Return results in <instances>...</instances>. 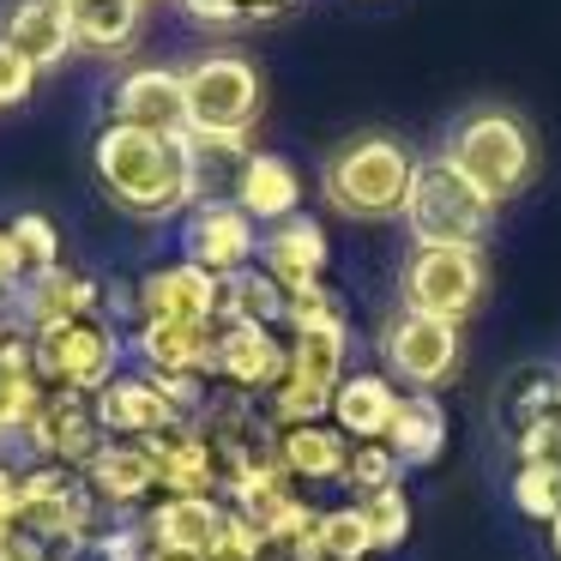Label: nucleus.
<instances>
[{"label": "nucleus", "instance_id": "49530a36", "mask_svg": "<svg viewBox=\"0 0 561 561\" xmlns=\"http://www.w3.org/2000/svg\"><path fill=\"white\" fill-rule=\"evenodd\" d=\"M146 561H206V556H194V549H170V543H151V537H146Z\"/></svg>", "mask_w": 561, "mask_h": 561}, {"label": "nucleus", "instance_id": "e433bc0d", "mask_svg": "<svg viewBox=\"0 0 561 561\" xmlns=\"http://www.w3.org/2000/svg\"><path fill=\"white\" fill-rule=\"evenodd\" d=\"M513 507L525 519H556L561 513V465H519L513 471Z\"/></svg>", "mask_w": 561, "mask_h": 561}, {"label": "nucleus", "instance_id": "dca6fc26", "mask_svg": "<svg viewBox=\"0 0 561 561\" xmlns=\"http://www.w3.org/2000/svg\"><path fill=\"white\" fill-rule=\"evenodd\" d=\"M290 368V339L278 327H224L218 339V387L242 399H272Z\"/></svg>", "mask_w": 561, "mask_h": 561}, {"label": "nucleus", "instance_id": "f8f14e48", "mask_svg": "<svg viewBox=\"0 0 561 561\" xmlns=\"http://www.w3.org/2000/svg\"><path fill=\"white\" fill-rule=\"evenodd\" d=\"M110 447L98 423V404L85 392H49L37 411V423L25 428V453L31 465H67V471H85L98 453Z\"/></svg>", "mask_w": 561, "mask_h": 561}, {"label": "nucleus", "instance_id": "a211bd4d", "mask_svg": "<svg viewBox=\"0 0 561 561\" xmlns=\"http://www.w3.org/2000/svg\"><path fill=\"white\" fill-rule=\"evenodd\" d=\"M85 483H91V495H98V507L115 513V519H134V513H146L151 501L163 495L151 440H110V447L85 465Z\"/></svg>", "mask_w": 561, "mask_h": 561}, {"label": "nucleus", "instance_id": "72a5a7b5", "mask_svg": "<svg viewBox=\"0 0 561 561\" xmlns=\"http://www.w3.org/2000/svg\"><path fill=\"white\" fill-rule=\"evenodd\" d=\"M404 477L399 453L387 447V440H351V465H344V489H351L356 501L380 495V489H392Z\"/></svg>", "mask_w": 561, "mask_h": 561}, {"label": "nucleus", "instance_id": "f257e3e1", "mask_svg": "<svg viewBox=\"0 0 561 561\" xmlns=\"http://www.w3.org/2000/svg\"><path fill=\"white\" fill-rule=\"evenodd\" d=\"M91 170H98L103 194L139 224L194 211V146H187V134H139V127L103 122L91 139Z\"/></svg>", "mask_w": 561, "mask_h": 561}, {"label": "nucleus", "instance_id": "f704fd0d", "mask_svg": "<svg viewBox=\"0 0 561 561\" xmlns=\"http://www.w3.org/2000/svg\"><path fill=\"white\" fill-rule=\"evenodd\" d=\"M55 561H146V525H139V519H115V525H103V531L67 543Z\"/></svg>", "mask_w": 561, "mask_h": 561}, {"label": "nucleus", "instance_id": "1a4fd4ad", "mask_svg": "<svg viewBox=\"0 0 561 561\" xmlns=\"http://www.w3.org/2000/svg\"><path fill=\"white\" fill-rule=\"evenodd\" d=\"M380 356H387V375L399 380L404 392H435L459 375V356H465V339L453 320H435V314H399L380 327Z\"/></svg>", "mask_w": 561, "mask_h": 561}, {"label": "nucleus", "instance_id": "f03ea898", "mask_svg": "<svg viewBox=\"0 0 561 561\" xmlns=\"http://www.w3.org/2000/svg\"><path fill=\"white\" fill-rule=\"evenodd\" d=\"M435 158L447 163L453 175H465L489 206H501V199L525 194V182H531L537 139H531V127H525L519 115L477 110V115H465V122L447 127V139H440Z\"/></svg>", "mask_w": 561, "mask_h": 561}, {"label": "nucleus", "instance_id": "ddd939ff", "mask_svg": "<svg viewBox=\"0 0 561 561\" xmlns=\"http://www.w3.org/2000/svg\"><path fill=\"white\" fill-rule=\"evenodd\" d=\"M103 284L91 278V272H73V266H55L43 272V278L19 284L13 302H7V314H13V332H25V339H37V332H55L67 327V320H91L103 314Z\"/></svg>", "mask_w": 561, "mask_h": 561}, {"label": "nucleus", "instance_id": "2eb2a0df", "mask_svg": "<svg viewBox=\"0 0 561 561\" xmlns=\"http://www.w3.org/2000/svg\"><path fill=\"white\" fill-rule=\"evenodd\" d=\"M218 284L211 272H199L194 260H170V266H151L134 284V327L139 320H182V327H206L218 320Z\"/></svg>", "mask_w": 561, "mask_h": 561}, {"label": "nucleus", "instance_id": "c85d7f7f", "mask_svg": "<svg viewBox=\"0 0 561 561\" xmlns=\"http://www.w3.org/2000/svg\"><path fill=\"white\" fill-rule=\"evenodd\" d=\"M73 13V37L91 55H127L146 25V0H67Z\"/></svg>", "mask_w": 561, "mask_h": 561}, {"label": "nucleus", "instance_id": "aec40b11", "mask_svg": "<svg viewBox=\"0 0 561 561\" xmlns=\"http://www.w3.org/2000/svg\"><path fill=\"white\" fill-rule=\"evenodd\" d=\"M254 266L266 272L284 296L314 290V284H327V230L296 211V218L260 230V260H254Z\"/></svg>", "mask_w": 561, "mask_h": 561}, {"label": "nucleus", "instance_id": "5701e85b", "mask_svg": "<svg viewBox=\"0 0 561 561\" xmlns=\"http://www.w3.org/2000/svg\"><path fill=\"white\" fill-rule=\"evenodd\" d=\"M0 37L13 43L19 55H31V61H37V73L61 67L67 55L79 49L67 0H13V7H7V19H0Z\"/></svg>", "mask_w": 561, "mask_h": 561}, {"label": "nucleus", "instance_id": "c03bdc74", "mask_svg": "<svg viewBox=\"0 0 561 561\" xmlns=\"http://www.w3.org/2000/svg\"><path fill=\"white\" fill-rule=\"evenodd\" d=\"M0 561H55V556H49L43 543H31L25 531H13L7 543H0Z\"/></svg>", "mask_w": 561, "mask_h": 561}, {"label": "nucleus", "instance_id": "bb28decb", "mask_svg": "<svg viewBox=\"0 0 561 561\" xmlns=\"http://www.w3.org/2000/svg\"><path fill=\"white\" fill-rule=\"evenodd\" d=\"M278 459L296 483H344L351 465V440L332 423H302V428H278Z\"/></svg>", "mask_w": 561, "mask_h": 561}, {"label": "nucleus", "instance_id": "4c0bfd02", "mask_svg": "<svg viewBox=\"0 0 561 561\" xmlns=\"http://www.w3.org/2000/svg\"><path fill=\"white\" fill-rule=\"evenodd\" d=\"M368 519V537H375V549H399L404 537H411V495H404V483L380 489V495L356 501Z\"/></svg>", "mask_w": 561, "mask_h": 561}, {"label": "nucleus", "instance_id": "39448f33", "mask_svg": "<svg viewBox=\"0 0 561 561\" xmlns=\"http://www.w3.org/2000/svg\"><path fill=\"white\" fill-rule=\"evenodd\" d=\"M19 531L31 543H43L49 556H61L67 543L103 531V507L91 495L85 471L67 465H25L19 471Z\"/></svg>", "mask_w": 561, "mask_h": 561}, {"label": "nucleus", "instance_id": "37998d69", "mask_svg": "<svg viewBox=\"0 0 561 561\" xmlns=\"http://www.w3.org/2000/svg\"><path fill=\"white\" fill-rule=\"evenodd\" d=\"M296 0H242V25H272V19H284Z\"/></svg>", "mask_w": 561, "mask_h": 561}, {"label": "nucleus", "instance_id": "9d476101", "mask_svg": "<svg viewBox=\"0 0 561 561\" xmlns=\"http://www.w3.org/2000/svg\"><path fill=\"white\" fill-rule=\"evenodd\" d=\"M489 290V266L477 248H411L404 260V308L411 314H435L459 327Z\"/></svg>", "mask_w": 561, "mask_h": 561}, {"label": "nucleus", "instance_id": "7ed1b4c3", "mask_svg": "<svg viewBox=\"0 0 561 561\" xmlns=\"http://www.w3.org/2000/svg\"><path fill=\"white\" fill-rule=\"evenodd\" d=\"M411 182H416V158L387 134H356L344 139L339 151L327 158V206L339 218H356V224H380V218H404V199H411Z\"/></svg>", "mask_w": 561, "mask_h": 561}, {"label": "nucleus", "instance_id": "20e7f679", "mask_svg": "<svg viewBox=\"0 0 561 561\" xmlns=\"http://www.w3.org/2000/svg\"><path fill=\"white\" fill-rule=\"evenodd\" d=\"M182 91H187V134L248 146V134L260 122V103H266L248 55H199L182 73Z\"/></svg>", "mask_w": 561, "mask_h": 561}, {"label": "nucleus", "instance_id": "a19ab883", "mask_svg": "<svg viewBox=\"0 0 561 561\" xmlns=\"http://www.w3.org/2000/svg\"><path fill=\"white\" fill-rule=\"evenodd\" d=\"M194 25H211V31H230L242 25V0H175Z\"/></svg>", "mask_w": 561, "mask_h": 561}, {"label": "nucleus", "instance_id": "f3484780", "mask_svg": "<svg viewBox=\"0 0 561 561\" xmlns=\"http://www.w3.org/2000/svg\"><path fill=\"white\" fill-rule=\"evenodd\" d=\"M91 404H98V423L110 440H151V435H170L175 423H187L146 368H122Z\"/></svg>", "mask_w": 561, "mask_h": 561}, {"label": "nucleus", "instance_id": "6e6552de", "mask_svg": "<svg viewBox=\"0 0 561 561\" xmlns=\"http://www.w3.org/2000/svg\"><path fill=\"white\" fill-rule=\"evenodd\" d=\"M489 211L495 206L465 175H453L440 158L416 163L411 199H404V224H411L416 248H477L489 230Z\"/></svg>", "mask_w": 561, "mask_h": 561}, {"label": "nucleus", "instance_id": "473e14b6", "mask_svg": "<svg viewBox=\"0 0 561 561\" xmlns=\"http://www.w3.org/2000/svg\"><path fill=\"white\" fill-rule=\"evenodd\" d=\"M314 549H320V561H368L375 556V537H368L363 507H356V501H344V507H320Z\"/></svg>", "mask_w": 561, "mask_h": 561}, {"label": "nucleus", "instance_id": "4468645a", "mask_svg": "<svg viewBox=\"0 0 561 561\" xmlns=\"http://www.w3.org/2000/svg\"><path fill=\"white\" fill-rule=\"evenodd\" d=\"M218 339L224 320H206V327H182V320H139L127 351L139 356L146 375H199L218 387Z\"/></svg>", "mask_w": 561, "mask_h": 561}, {"label": "nucleus", "instance_id": "c756f323", "mask_svg": "<svg viewBox=\"0 0 561 561\" xmlns=\"http://www.w3.org/2000/svg\"><path fill=\"white\" fill-rule=\"evenodd\" d=\"M218 320L224 327H278L284 332V290L260 266L218 284Z\"/></svg>", "mask_w": 561, "mask_h": 561}, {"label": "nucleus", "instance_id": "a878e982", "mask_svg": "<svg viewBox=\"0 0 561 561\" xmlns=\"http://www.w3.org/2000/svg\"><path fill=\"white\" fill-rule=\"evenodd\" d=\"M43 399H49V380L37 375V351L25 332H13L0 344V440H25Z\"/></svg>", "mask_w": 561, "mask_h": 561}, {"label": "nucleus", "instance_id": "6ab92c4d", "mask_svg": "<svg viewBox=\"0 0 561 561\" xmlns=\"http://www.w3.org/2000/svg\"><path fill=\"white\" fill-rule=\"evenodd\" d=\"M110 122L139 134H187V91L175 67H134L110 91Z\"/></svg>", "mask_w": 561, "mask_h": 561}, {"label": "nucleus", "instance_id": "58836bf2", "mask_svg": "<svg viewBox=\"0 0 561 561\" xmlns=\"http://www.w3.org/2000/svg\"><path fill=\"white\" fill-rule=\"evenodd\" d=\"M37 61L31 55H19L13 43L0 37V110H13V103H25L31 91H37Z\"/></svg>", "mask_w": 561, "mask_h": 561}, {"label": "nucleus", "instance_id": "4be33fe9", "mask_svg": "<svg viewBox=\"0 0 561 561\" xmlns=\"http://www.w3.org/2000/svg\"><path fill=\"white\" fill-rule=\"evenodd\" d=\"M399 399L404 392L387 368H351L339 399H332V428L344 440H387L392 416H399Z\"/></svg>", "mask_w": 561, "mask_h": 561}, {"label": "nucleus", "instance_id": "a18cd8bd", "mask_svg": "<svg viewBox=\"0 0 561 561\" xmlns=\"http://www.w3.org/2000/svg\"><path fill=\"white\" fill-rule=\"evenodd\" d=\"M19 290V266H13V248H7V224H0V308L13 302Z\"/></svg>", "mask_w": 561, "mask_h": 561}, {"label": "nucleus", "instance_id": "79ce46f5", "mask_svg": "<svg viewBox=\"0 0 561 561\" xmlns=\"http://www.w3.org/2000/svg\"><path fill=\"white\" fill-rule=\"evenodd\" d=\"M19 471H25V465L0 459V543L19 531Z\"/></svg>", "mask_w": 561, "mask_h": 561}, {"label": "nucleus", "instance_id": "ea45409f", "mask_svg": "<svg viewBox=\"0 0 561 561\" xmlns=\"http://www.w3.org/2000/svg\"><path fill=\"white\" fill-rule=\"evenodd\" d=\"M260 556V525L248 519V513H224V531H218V543L206 549V561H254Z\"/></svg>", "mask_w": 561, "mask_h": 561}, {"label": "nucleus", "instance_id": "de8ad7c7", "mask_svg": "<svg viewBox=\"0 0 561 561\" xmlns=\"http://www.w3.org/2000/svg\"><path fill=\"white\" fill-rule=\"evenodd\" d=\"M549 549H556V556H561V513H556V519H549Z\"/></svg>", "mask_w": 561, "mask_h": 561}, {"label": "nucleus", "instance_id": "7c9ffc66", "mask_svg": "<svg viewBox=\"0 0 561 561\" xmlns=\"http://www.w3.org/2000/svg\"><path fill=\"white\" fill-rule=\"evenodd\" d=\"M561 411V375L556 368H525V375L507 380V392H501V416H507V435H519V428L543 423V416Z\"/></svg>", "mask_w": 561, "mask_h": 561}, {"label": "nucleus", "instance_id": "2f4dec72", "mask_svg": "<svg viewBox=\"0 0 561 561\" xmlns=\"http://www.w3.org/2000/svg\"><path fill=\"white\" fill-rule=\"evenodd\" d=\"M7 248H13V266H19V284L43 278V272L61 266V230H55L43 211H19L7 224Z\"/></svg>", "mask_w": 561, "mask_h": 561}, {"label": "nucleus", "instance_id": "423d86ee", "mask_svg": "<svg viewBox=\"0 0 561 561\" xmlns=\"http://www.w3.org/2000/svg\"><path fill=\"white\" fill-rule=\"evenodd\" d=\"M344 375H351V332H302V339H290V368H284L278 392L260 404L278 428L332 423V399H339Z\"/></svg>", "mask_w": 561, "mask_h": 561}, {"label": "nucleus", "instance_id": "0eeeda50", "mask_svg": "<svg viewBox=\"0 0 561 561\" xmlns=\"http://www.w3.org/2000/svg\"><path fill=\"white\" fill-rule=\"evenodd\" d=\"M31 351H37V375L49 380V392H85V399H98L127 363V339L110 314L67 320L55 332H37Z\"/></svg>", "mask_w": 561, "mask_h": 561}, {"label": "nucleus", "instance_id": "b1692460", "mask_svg": "<svg viewBox=\"0 0 561 561\" xmlns=\"http://www.w3.org/2000/svg\"><path fill=\"white\" fill-rule=\"evenodd\" d=\"M230 199L260 224V230H272V224L296 218V206H302V175H296V163L278 158V151H248Z\"/></svg>", "mask_w": 561, "mask_h": 561}, {"label": "nucleus", "instance_id": "9b49d317", "mask_svg": "<svg viewBox=\"0 0 561 561\" xmlns=\"http://www.w3.org/2000/svg\"><path fill=\"white\" fill-rule=\"evenodd\" d=\"M182 260H194L211 278H236L260 260V224L236 199H199L182 218Z\"/></svg>", "mask_w": 561, "mask_h": 561}, {"label": "nucleus", "instance_id": "cd10ccee", "mask_svg": "<svg viewBox=\"0 0 561 561\" xmlns=\"http://www.w3.org/2000/svg\"><path fill=\"white\" fill-rule=\"evenodd\" d=\"M387 447L399 453L404 471H423V465L440 459V447H447V411H440L435 392H404L399 416L387 428Z\"/></svg>", "mask_w": 561, "mask_h": 561}, {"label": "nucleus", "instance_id": "c9c22d12", "mask_svg": "<svg viewBox=\"0 0 561 561\" xmlns=\"http://www.w3.org/2000/svg\"><path fill=\"white\" fill-rule=\"evenodd\" d=\"M302 332H351V320H344V302L327 290V284L284 296V339H302Z\"/></svg>", "mask_w": 561, "mask_h": 561}, {"label": "nucleus", "instance_id": "393cba45", "mask_svg": "<svg viewBox=\"0 0 561 561\" xmlns=\"http://www.w3.org/2000/svg\"><path fill=\"white\" fill-rule=\"evenodd\" d=\"M224 513H230L224 495H158L146 513H139V525H146L151 543L206 556V549L218 543V531H224Z\"/></svg>", "mask_w": 561, "mask_h": 561}, {"label": "nucleus", "instance_id": "412c9836", "mask_svg": "<svg viewBox=\"0 0 561 561\" xmlns=\"http://www.w3.org/2000/svg\"><path fill=\"white\" fill-rule=\"evenodd\" d=\"M151 459H158L163 495H224L218 453H211L199 423H175L170 435H151Z\"/></svg>", "mask_w": 561, "mask_h": 561}, {"label": "nucleus", "instance_id": "09e8293b", "mask_svg": "<svg viewBox=\"0 0 561 561\" xmlns=\"http://www.w3.org/2000/svg\"><path fill=\"white\" fill-rule=\"evenodd\" d=\"M13 339V314H7V308H0V344Z\"/></svg>", "mask_w": 561, "mask_h": 561}]
</instances>
